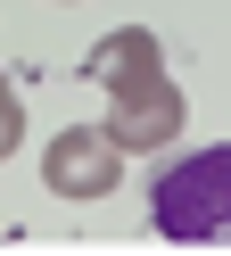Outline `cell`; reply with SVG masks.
Returning a JSON list of instances; mask_svg holds the SVG:
<instances>
[{"instance_id": "8992f818", "label": "cell", "mask_w": 231, "mask_h": 256, "mask_svg": "<svg viewBox=\"0 0 231 256\" xmlns=\"http://www.w3.org/2000/svg\"><path fill=\"white\" fill-rule=\"evenodd\" d=\"M58 8H66V0H58Z\"/></svg>"}, {"instance_id": "277c9868", "label": "cell", "mask_w": 231, "mask_h": 256, "mask_svg": "<svg viewBox=\"0 0 231 256\" xmlns=\"http://www.w3.org/2000/svg\"><path fill=\"white\" fill-rule=\"evenodd\" d=\"M157 74H165V42L148 25H116L82 50V83H99V91H132V83H157Z\"/></svg>"}, {"instance_id": "6da1fadb", "label": "cell", "mask_w": 231, "mask_h": 256, "mask_svg": "<svg viewBox=\"0 0 231 256\" xmlns=\"http://www.w3.org/2000/svg\"><path fill=\"white\" fill-rule=\"evenodd\" d=\"M148 215L174 248H206V240H231V140L214 149H190L148 182Z\"/></svg>"}, {"instance_id": "7a4b0ae2", "label": "cell", "mask_w": 231, "mask_h": 256, "mask_svg": "<svg viewBox=\"0 0 231 256\" xmlns=\"http://www.w3.org/2000/svg\"><path fill=\"white\" fill-rule=\"evenodd\" d=\"M42 182L58 198H108L124 182V140L108 124H58V140L42 149Z\"/></svg>"}, {"instance_id": "3957f363", "label": "cell", "mask_w": 231, "mask_h": 256, "mask_svg": "<svg viewBox=\"0 0 231 256\" xmlns=\"http://www.w3.org/2000/svg\"><path fill=\"white\" fill-rule=\"evenodd\" d=\"M182 124H190V108H182L174 74H157V83H132V91H108V132L124 140V157L182 140Z\"/></svg>"}, {"instance_id": "5b68a950", "label": "cell", "mask_w": 231, "mask_h": 256, "mask_svg": "<svg viewBox=\"0 0 231 256\" xmlns=\"http://www.w3.org/2000/svg\"><path fill=\"white\" fill-rule=\"evenodd\" d=\"M16 140H25V100H16V83L0 74V166L16 157Z\"/></svg>"}]
</instances>
